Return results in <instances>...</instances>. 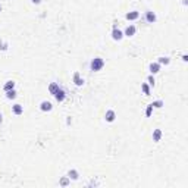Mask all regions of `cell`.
Masks as SVG:
<instances>
[{
    "instance_id": "9",
    "label": "cell",
    "mask_w": 188,
    "mask_h": 188,
    "mask_svg": "<svg viewBox=\"0 0 188 188\" xmlns=\"http://www.w3.org/2000/svg\"><path fill=\"white\" fill-rule=\"evenodd\" d=\"M12 112H13L15 115H18V116H19V115H22V113H24V106L16 103V104H13V106H12Z\"/></svg>"
},
{
    "instance_id": "25",
    "label": "cell",
    "mask_w": 188,
    "mask_h": 188,
    "mask_svg": "<svg viewBox=\"0 0 188 188\" xmlns=\"http://www.w3.org/2000/svg\"><path fill=\"white\" fill-rule=\"evenodd\" d=\"M0 49H2V50H6V49H8V46H6V44H2V47H0Z\"/></svg>"
},
{
    "instance_id": "16",
    "label": "cell",
    "mask_w": 188,
    "mask_h": 188,
    "mask_svg": "<svg viewBox=\"0 0 188 188\" xmlns=\"http://www.w3.org/2000/svg\"><path fill=\"white\" fill-rule=\"evenodd\" d=\"M157 63H159V65H169V63H171V59H169L168 56H162V57H159Z\"/></svg>"
},
{
    "instance_id": "27",
    "label": "cell",
    "mask_w": 188,
    "mask_h": 188,
    "mask_svg": "<svg viewBox=\"0 0 188 188\" xmlns=\"http://www.w3.org/2000/svg\"><path fill=\"white\" fill-rule=\"evenodd\" d=\"M182 3L184 5H188V0H182Z\"/></svg>"
},
{
    "instance_id": "6",
    "label": "cell",
    "mask_w": 188,
    "mask_h": 188,
    "mask_svg": "<svg viewBox=\"0 0 188 188\" xmlns=\"http://www.w3.org/2000/svg\"><path fill=\"white\" fill-rule=\"evenodd\" d=\"M53 96H55V99H56V100H57L59 103H62V101L65 100V97H66V94H65V91H63V90H62L60 87H59V90H57V91H56V93H55Z\"/></svg>"
},
{
    "instance_id": "15",
    "label": "cell",
    "mask_w": 188,
    "mask_h": 188,
    "mask_svg": "<svg viewBox=\"0 0 188 188\" xmlns=\"http://www.w3.org/2000/svg\"><path fill=\"white\" fill-rule=\"evenodd\" d=\"M57 90H59V84H57V82H52V84L49 85V93H50V94H55Z\"/></svg>"
},
{
    "instance_id": "20",
    "label": "cell",
    "mask_w": 188,
    "mask_h": 188,
    "mask_svg": "<svg viewBox=\"0 0 188 188\" xmlns=\"http://www.w3.org/2000/svg\"><path fill=\"white\" fill-rule=\"evenodd\" d=\"M69 181H71V179H69V176H63V178L60 179V182H59V184H60L62 187H66V185H69Z\"/></svg>"
},
{
    "instance_id": "24",
    "label": "cell",
    "mask_w": 188,
    "mask_h": 188,
    "mask_svg": "<svg viewBox=\"0 0 188 188\" xmlns=\"http://www.w3.org/2000/svg\"><path fill=\"white\" fill-rule=\"evenodd\" d=\"M182 60H184V62H187V60H188V56H187V55H184V56H182Z\"/></svg>"
},
{
    "instance_id": "17",
    "label": "cell",
    "mask_w": 188,
    "mask_h": 188,
    "mask_svg": "<svg viewBox=\"0 0 188 188\" xmlns=\"http://www.w3.org/2000/svg\"><path fill=\"white\" fill-rule=\"evenodd\" d=\"M6 99H9V100H15V99H16V91H15V88L10 90V91H6Z\"/></svg>"
},
{
    "instance_id": "26",
    "label": "cell",
    "mask_w": 188,
    "mask_h": 188,
    "mask_svg": "<svg viewBox=\"0 0 188 188\" xmlns=\"http://www.w3.org/2000/svg\"><path fill=\"white\" fill-rule=\"evenodd\" d=\"M3 122V116H2V113H0V124Z\"/></svg>"
},
{
    "instance_id": "11",
    "label": "cell",
    "mask_w": 188,
    "mask_h": 188,
    "mask_svg": "<svg viewBox=\"0 0 188 188\" xmlns=\"http://www.w3.org/2000/svg\"><path fill=\"white\" fill-rule=\"evenodd\" d=\"M160 66H162V65H159L157 62H153V63H150V72H152V75H154V73L160 72Z\"/></svg>"
},
{
    "instance_id": "28",
    "label": "cell",
    "mask_w": 188,
    "mask_h": 188,
    "mask_svg": "<svg viewBox=\"0 0 188 188\" xmlns=\"http://www.w3.org/2000/svg\"><path fill=\"white\" fill-rule=\"evenodd\" d=\"M0 12H2V5H0Z\"/></svg>"
},
{
    "instance_id": "3",
    "label": "cell",
    "mask_w": 188,
    "mask_h": 188,
    "mask_svg": "<svg viewBox=\"0 0 188 188\" xmlns=\"http://www.w3.org/2000/svg\"><path fill=\"white\" fill-rule=\"evenodd\" d=\"M72 78H73V82H75V85H77V87H82L84 85V80L81 78L80 72H73Z\"/></svg>"
},
{
    "instance_id": "14",
    "label": "cell",
    "mask_w": 188,
    "mask_h": 188,
    "mask_svg": "<svg viewBox=\"0 0 188 188\" xmlns=\"http://www.w3.org/2000/svg\"><path fill=\"white\" fill-rule=\"evenodd\" d=\"M160 138H162V131H160V129H154V131H153V141H154V143H159Z\"/></svg>"
},
{
    "instance_id": "18",
    "label": "cell",
    "mask_w": 188,
    "mask_h": 188,
    "mask_svg": "<svg viewBox=\"0 0 188 188\" xmlns=\"http://www.w3.org/2000/svg\"><path fill=\"white\" fill-rule=\"evenodd\" d=\"M141 90H143V93L145 94V96H150V85L148 84H141Z\"/></svg>"
},
{
    "instance_id": "4",
    "label": "cell",
    "mask_w": 188,
    "mask_h": 188,
    "mask_svg": "<svg viewBox=\"0 0 188 188\" xmlns=\"http://www.w3.org/2000/svg\"><path fill=\"white\" fill-rule=\"evenodd\" d=\"M104 119H106V122H115V119H116V113H115V110H107L106 112V115H104Z\"/></svg>"
},
{
    "instance_id": "10",
    "label": "cell",
    "mask_w": 188,
    "mask_h": 188,
    "mask_svg": "<svg viewBox=\"0 0 188 188\" xmlns=\"http://www.w3.org/2000/svg\"><path fill=\"white\" fill-rule=\"evenodd\" d=\"M138 16H140V12H137V10H131L125 15V18L128 21H135V19H138Z\"/></svg>"
},
{
    "instance_id": "5",
    "label": "cell",
    "mask_w": 188,
    "mask_h": 188,
    "mask_svg": "<svg viewBox=\"0 0 188 188\" xmlns=\"http://www.w3.org/2000/svg\"><path fill=\"white\" fill-rule=\"evenodd\" d=\"M145 21H147V22H150V24H154V22L157 21L156 13H154V12H152V10H147V12H145Z\"/></svg>"
},
{
    "instance_id": "19",
    "label": "cell",
    "mask_w": 188,
    "mask_h": 188,
    "mask_svg": "<svg viewBox=\"0 0 188 188\" xmlns=\"http://www.w3.org/2000/svg\"><path fill=\"white\" fill-rule=\"evenodd\" d=\"M152 106H153V107L160 109V107H163V106H165V103H163L162 100H156V101H153V103H152Z\"/></svg>"
},
{
    "instance_id": "21",
    "label": "cell",
    "mask_w": 188,
    "mask_h": 188,
    "mask_svg": "<svg viewBox=\"0 0 188 188\" xmlns=\"http://www.w3.org/2000/svg\"><path fill=\"white\" fill-rule=\"evenodd\" d=\"M152 113H153V106H152V104H148V106H147V109H145V116H147V118H150V116H152Z\"/></svg>"
},
{
    "instance_id": "8",
    "label": "cell",
    "mask_w": 188,
    "mask_h": 188,
    "mask_svg": "<svg viewBox=\"0 0 188 188\" xmlns=\"http://www.w3.org/2000/svg\"><path fill=\"white\" fill-rule=\"evenodd\" d=\"M40 109H41L43 112H50V110L53 109V106H52V103H50V101L44 100V101H41V103H40Z\"/></svg>"
},
{
    "instance_id": "13",
    "label": "cell",
    "mask_w": 188,
    "mask_h": 188,
    "mask_svg": "<svg viewBox=\"0 0 188 188\" xmlns=\"http://www.w3.org/2000/svg\"><path fill=\"white\" fill-rule=\"evenodd\" d=\"M13 88H15V81H6L5 85H3L5 93H6V91H10V90H13Z\"/></svg>"
},
{
    "instance_id": "23",
    "label": "cell",
    "mask_w": 188,
    "mask_h": 188,
    "mask_svg": "<svg viewBox=\"0 0 188 188\" xmlns=\"http://www.w3.org/2000/svg\"><path fill=\"white\" fill-rule=\"evenodd\" d=\"M31 2H32L34 5H40V3L43 2V0H31Z\"/></svg>"
},
{
    "instance_id": "1",
    "label": "cell",
    "mask_w": 188,
    "mask_h": 188,
    "mask_svg": "<svg viewBox=\"0 0 188 188\" xmlns=\"http://www.w3.org/2000/svg\"><path fill=\"white\" fill-rule=\"evenodd\" d=\"M103 66H104V60H103L101 57H94V59L91 60V63H90V68H91V71H94V72L101 71Z\"/></svg>"
},
{
    "instance_id": "12",
    "label": "cell",
    "mask_w": 188,
    "mask_h": 188,
    "mask_svg": "<svg viewBox=\"0 0 188 188\" xmlns=\"http://www.w3.org/2000/svg\"><path fill=\"white\" fill-rule=\"evenodd\" d=\"M68 176H69V179H73V181H77V179L80 178V173H78V171H75V169H71V171L68 172Z\"/></svg>"
},
{
    "instance_id": "2",
    "label": "cell",
    "mask_w": 188,
    "mask_h": 188,
    "mask_svg": "<svg viewBox=\"0 0 188 188\" xmlns=\"http://www.w3.org/2000/svg\"><path fill=\"white\" fill-rule=\"evenodd\" d=\"M112 38H113L115 41H121L124 38V32L119 28H113V31H112Z\"/></svg>"
},
{
    "instance_id": "22",
    "label": "cell",
    "mask_w": 188,
    "mask_h": 188,
    "mask_svg": "<svg viewBox=\"0 0 188 188\" xmlns=\"http://www.w3.org/2000/svg\"><path fill=\"white\" fill-rule=\"evenodd\" d=\"M147 81H148V84H150V85H153V87H154V84H156V80H154V77H153V75H148Z\"/></svg>"
},
{
    "instance_id": "7",
    "label": "cell",
    "mask_w": 188,
    "mask_h": 188,
    "mask_svg": "<svg viewBox=\"0 0 188 188\" xmlns=\"http://www.w3.org/2000/svg\"><path fill=\"white\" fill-rule=\"evenodd\" d=\"M135 32H137V28H135V25H128V27L125 28V32H124V35H126V37H132V35H135Z\"/></svg>"
}]
</instances>
